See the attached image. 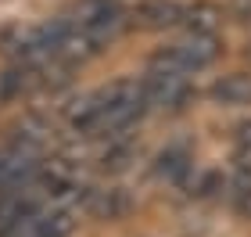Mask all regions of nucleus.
Here are the masks:
<instances>
[{
    "mask_svg": "<svg viewBox=\"0 0 251 237\" xmlns=\"http://www.w3.org/2000/svg\"><path fill=\"white\" fill-rule=\"evenodd\" d=\"M237 148H241V151H248V148H251V122H244L241 133H237Z\"/></svg>",
    "mask_w": 251,
    "mask_h": 237,
    "instance_id": "9",
    "label": "nucleus"
},
{
    "mask_svg": "<svg viewBox=\"0 0 251 237\" xmlns=\"http://www.w3.org/2000/svg\"><path fill=\"white\" fill-rule=\"evenodd\" d=\"M248 61H251V47H248Z\"/></svg>",
    "mask_w": 251,
    "mask_h": 237,
    "instance_id": "11",
    "label": "nucleus"
},
{
    "mask_svg": "<svg viewBox=\"0 0 251 237\" xmlns=\"http://www.w3.org/2000/svg\"><path fill=\"white\" fill-rule=\"evenodd\" d=\"M212 97L219 101V105H230V108H241V105H251V76H244V72L223 76L219 83L212 86Z\"/></svg>",
    "mask_w": 251,
    "mask_h": 237,
    "instance_id": "4",
    "label": "nucleus"
},
{
    "mask_svg": "<svg viewBox=\"0 0 251 237\" xmlns=\"http://www.w3.org/2000/svg\"><path fill=\"white\" fill-rule=\"evenodd\" d=\"M90 209H94L97 212V216H119V212L126 209V201L119 198V190H104V194H100V198H94V201H90Z\"/></svg>",
    "mask_w": 251,
    "mask_h": 237,
    "instance_id": "7",
    "label": "nucleus"
},
{
    "mask_svg": "<svg viewBox=\"0 0 251 237\" xmlns=\"http://www.w3.org/2000/svg\"><path fill=\"white\" fill-rule=\"evenodd\" d=\"M190 169V162H187V151H169V155H162V165H158V173L162 176H169V180H179Z\"/></svg>",
    "mask_w": 251,
    "mask_h": 237,
    "instance_id": "6",
    "label": "nucleus"
},
{
    "mask_svg": "<svg viewBox=\"0 0 251 237\" xmlns=\"http://www.w3.org/2000/svg\"><path fill=\"white\" fill-rule=\"evenodd\" d=\"M136 18H140V26L162 29V26H176V22L183 18V7L173 4V0H151V4H144L136 11Z\"/></svg>",
    "mask_w": 251,
    "mask_h": 237,
    "instance_id": "5",
    "label": "nucleus"
},
{
    "mask_svg": "<svg viewBox=\"0 0 251 237\" xmlns=\"http://www.w3.org/2000/svg\"><path fill=\"white\" fill-rule=\"evenodd\" d=\"M233 205H237V212H241L244 219H251V180L248 176L233 187Z\"/></svg>",
    "mask_w": 251,
    "mask_h": 237,
    "instance_id": "8",
    "label": "nucleus"
},
{
    "mask_svg": "<svg viewBox=\"0 0 251 237\" xmlns=\"http://www.w3.org/2000/svg\"><path fill=\"white\" fill-rule=\"evenodd\" d=\"M0 176H4V155H0Z\"/></svg>",
    "mask_w": 251,
    "mask_h": 237,
    "instance_id": "10",
    "label": "nucleus"
},
{
    "mask_svg": "<svg viewBox=\"0 0 251 237\" xmlns=\"http://www.w3.org/2000/svg\"><path fill=\"white\" fill-rule=\"evenodd\" d=\"M68 234H72V212L36 205L7 237H68Z\"/></svg>",
    "mask_w": 251,
    "mask_h": 237,
    "instance_id": "3",
    "label": "nucleus"
},
{
    "mask_svg": "<svg viewBox=\"0 0 251 237\" xmlns=\"http://www.w3.org/2000/svg\"><path fill=\"white\" fill-rule=\"evenodd\" d=\"M144 111L147 101L140 79H115V83L72 101L65 111V122L72 126V133H83V137H119Z\"/></svg>",
    "mask_w": 251,
    "mask_h": 237,
    "instance_id": "1",
    "label": "nucleus"
},
{
    "mask_svg": "<svg viewBox=\"0 0 251 237\" xmlns=\"http://www.w3.org/2000/svg\"><path fill=\"white\" fill-rule=\"evenodd\" d=\"M219 54V40L212 32H190V36L176 40L173 47H165L151 65L158 69H169V72H179V76H194L201 69H208Z\"/></svg>",
    "mask_w": 251,
    "mask_h": 237,
    "instance_id": "2",
    "label": "nucleus"
}]
</instances>
